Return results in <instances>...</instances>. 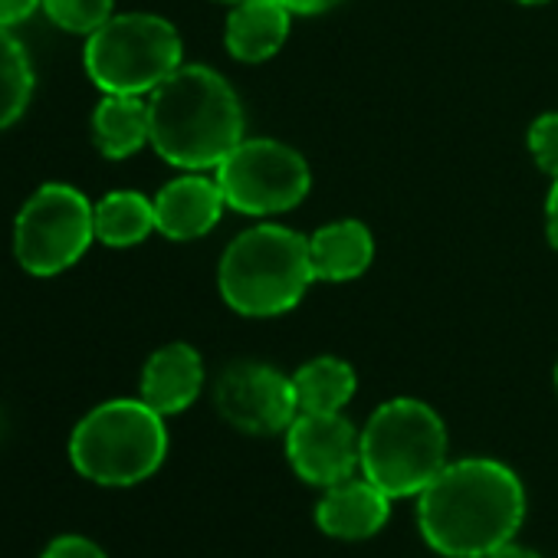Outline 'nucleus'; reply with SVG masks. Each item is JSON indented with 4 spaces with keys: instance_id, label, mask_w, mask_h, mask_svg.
<instances>
[{
    "instance_id": "nucleus-20",
    "label": "nucleus",
    "mask_w": 558,
    "mask_h": 558,
    "mask_svg": "<svg viewBox=\"0 0 558 558\" xmlns=\"http://www.w3.org/2000/svg\"><path fill=\"white\" fill-rule=\"evenodd\" d=\"M116 0H44V14L66 34L89 37L112 17Z\"/></svg>"
},
{
    "instance_id": "nucleus-1",
    "label": "nucleus",
    "mask_w": 558,
    "mask_h": 558,
    "mask_svg": "<svg viewBox=\"0 0 558 558\" xmlns=\"http://www.w3.org/2000/svg\"><path fill=\"white\" fill-rule=\"evenodd\" d=\"M522 519V480L512 466L489 457L447 463L417 493V529L447 558H486L515 538Z\"/></svg>"
},
{
    "instance_id": "nucleus-10",
    "label": "nucleus",
    "mask_w": 558,
    "mask_h": 558,
    "mask_svg": "<svg viewBox=\"0 0 558 558\" xmlns=\"http://www.w3.org/2000/svg\"><path fill=\"white\" fill-rule=\"evenodd\" d=\"M283 437L290 466L300 480L313 486L329 489L342 480H352L355 470H362V434L342 411H300Z\"/></svg>"
},
{
    "instance_id": "nucleus-11",
    "label": "nucleus",
    "mask_w": 558,
    "mask_h": 558,
    "mask_svg": "<svg viewBox=\"0 0 558 558\" xmlns=\"http://www.w3.org/2000/svg\"><path fill=\"white\" fill-rule=\"evenodd\" d=\"M223 207L227 201L217 178H207L204 171H187L155 194V227L174 243L201 240L220 223Z\"/></svg>"
},
{
    "instance_id": "nucleus-4",
    "label": "nucleus",
    "mask_w": 558,
    "mask_h": 558,
    "mask_svg": "<svg viewBox=\"0 0 558 558\" xmlns=\"http://www.w3.org/2000/svg\"><path fill=\"white\" fill-rule=\"evenodd\" d=\"M165 457V417L142 398H116L93 408L70 437L76 473L99 486H135L158 473Z\"/></svg>"
},
{
    "instance_id": "nucleus-23",
    "label": "nucleus",
    "mask_w": 558,
    "mask_h": 558,
    "mask_svg": "<svg viewBox=\"0 0 558 558\" xmlns=\"http://www.w3.org/2000/svg\"><path fill=\"white\" fill-rule=\"evenodd\" d=\"M44 0H0V27H17L24 24Z\"/></svg>"
},
{
    "instance_id": "nucleus-2",
    "label": "nucleus",
    "mask_w": 558,
    "mask_h": 558,
    "mask_svg": "<svg viewBox=\"0 0 558 558\" xmlns=\"http://www.w3.org/2000/svg\"><path fill=\"white\" fill-rule=\"evenodd\" d=\"M151 148L181 171L217 168L243 142V106L210 66L181 63L148 96Z\"/></svg>"
},
{
    "instance_id": "nucleus-12",
    "label": "nucleus",
    "mask_w": 558,
    "mask_h": 558,
    "mask_svg": "<svg viewBox=\"0 0 558 558\" xmlns=\"http://www.w3.org/2000/svg\"><path fill=\"white\" fill-rule=\"evenodd\" d=\"M391 515V496L372 480H342L326 489L316 506V525L342 542H362L385 529Z\"/></svg>"
},
{
    "instance_id": "nucleus-14",
    "label": "nucleus",
    "mask_w": 558,
    "mask_h": 558,
    "mask_svg": "<svg viewBox=\"0 0 558 558\" xmlns=\"http://www.w3.org/2000/svg\"><path fill=\"white\" fill-rule=\"evenodd\" d=\"M290 24L293 14L283 0H243L227 17L223 47L240 63H266L287 47Z\"/></svg>"
},
{
    "instance_id": "nucleus-3",
    "label": "nucleus",
    "mask_w": 558,
    "mask_h": 558,
    "mask_svg": "<svg viewBox=\"0 0 558 558\" xmlns=\"http://www.w3.org/2000/svg\"><path fill=\"white\" fill-rule=\"evenodd\" d=\"M316 283L310 236L283 223H256L233 236L217 266L223 303L246 319L293 313Z\"/></svg>"
},
{
    "instance_id": "nucleus-5",
    "label": "nucleus",
    "mask_w": 558,
    "mask_h": 558,
    "mask_svg": "<svg viewBox=\"0 0 558 558\" xmlns=\"http://www.w3.org/2000/svg\"><path fill=\"white\" fill-rule=\"evenodd\" d=\"M447 424L417 398L385 401L362 430V476L391 499L417 496L447 466Z\"/></svg>"
},
{
    "instance_id": "nucleus-16",
    "label": "nucleus",
    "mask_w": 558,
    "mask_h": 558,
    "mask_svg": "<svg viewBox=\"0 0 558 558\" xmlns=\"http://www.w3.org/2000/svg\"><path fill=\"white\" fill-rule=\"evenodd\" d=\"M93 142L109 161H122L142 151L151 142L148 102L142 96L106 93V99L93 112Z\"/></svg>"
},
{
    "instance_id": "nucleus-21",
    "label": "nucleus",
    "mask_w": 558,
    "mask_h": 558,
    "mask_svg": "<svg viewBox=\"0 0 558 558\" xmlns=\"http://www.w3.org/2000/svg\"><path fill=\"white\" fill-rule=\"evenodd\" d=\"M529 151L535 158V165L555 181L558 178V112H542L532 125H529Z\"/></svg>"
},
{
    "instance_id": "nucleus-17",
    "label": "nucleus",
    "mask_w": 558,
    "mask_h": 558,
    "mask_svg": "<svg viewBox=\"0 0 558 558\" xmlns=\"http://www.w3.org/2000/svg\"><path fill=\"white\" fill-rule=\"evenodd\" d=\"M293 385H296L300 411L336 414L355 398L359 378L349 362H342L336 355H319L296 368Z\"/></svg>"
},
{
    "instance_id": "nucleus-19",
    "label": "nucleus",
    "mask_w": 558,
    "mask_h": 558,
    "mask_svg": "<svg viewBox=\"0 0 558 558\" xmlns=\"http://www.w3.org/2000/svg\"><path fill=\"white\" fill-rule=\"evenodd\" d=\"M34 99V66L24 44L0 27V132L11 129Z\"/></svg>"
},
{
    "instance_id": "nucleus-6",
    "label": "nucleus",
    "mask_w": 558,
    "mask_h": 558,
    "mask_svg": "<svg viewBox=\"0 0 558 558\" xmlns=\"http://www.w3.org/2000/svg\"><path fill=\"white\" fill-rule=\"evenodd\" d=\"M181 34L158 14H112L83 50L89 80L116 96H151L181 66Z\"/></svg>"
},
{
    "instance_id": "nucleus-7",
    "label": "nucleus",
    "mask_w": 558,
    "mask_h": 558,
    "mask_svg": "<svg viewBox=\"0 0 558 558\" xmlns=\"http://www.w3.org/2000/svg\"><path fill=\"white\" fill-rule=\"evenodd\" d=\"M96 240V207L73 184L37 187L14 220V256L31 276H57Z\"/></svg>"
},
{
    "instance_id": "nucleus-13",
    "label": "nucleus",
    "mask_w": 558,
    "mask_h": 558,
    "mask_svg": "<svg viewBox=\"0 0 558 558\" xmlns=\"http://www.w3.org/2000/svg\"><path fill=\"white\" fill-rule=\"evenodd\" d=\"M204 388V362L194 345L187 342H171L161 345L142 368V385L138 398L155 408L161 417L187 411Z\"/></svg>"
},
{
    "instance_id": "nucleus-27",
    "label": "nucleus",
    "mask_w": 558,
    "mask_h": 558,
    "mask_svg": "<svg viewBox=\"0 0 558 558\" xmlns=\"http://www.w3.org/2000/svg\"><path fill=\"white\" fill-rule=\"evenodd\" d=\"M515 4H525V8H542V4H551V0H515Z\"/></svg>"
},
{
    "instance_id": "nucleus-8",
    "label": "nucleus",
    "mask_w": 558,
    "mask_h": 558,
    "mask_svg": "<svg viewBox=\"0 0 558 558\" xmlns=\"http://www.w3.org/2000/svg\"><path fill=\"white\" fill-rule=\"evenodd\" d=\"M214 178L230 210L246 217H272L300 207L313 187L306 158L279 138H243Z\"/></svg>"
},
{
    "instance_id": "nucleus-15",
    "label": "nucleus",
    "mask_w": 558,
    "mask_h": 558,
    "mask_svg": "<svg viewBox=\"0 0 558 558\" xmlns=\"http://www.w3.org/2000/svg\"><path fill=\"white\" fill-rule=\"evenodd\" d=\"M310 256L316 279L323 283H349L372 269L375 263V233L355 217L332 220L310 236Z\"/></svg>"
},
{
    "instance_id": "nucleus-25",
    "label": "nucleus",
    "mask_w": 558,
    "mask_h": 558,
    "mask_svg": "<svg viewBox=\"0 0 558 558\" xmlns=\"http://www.w3.org/2000/svg\"><path fill=\"white\" fill-rule=\"evenodd\" d=\"M545 236L558 250V178L551 181V191L545 197Z\"/></svg>"
},
{
    "instance_id": "nucleus-28",
    "label": "nucleus",
    "mask_w": 558,
    "mask_h": 558,
    "mask_svg": "<svg viewBox=\"0 0 558 558\" xmlns=\"http://www.w3.org/2000/svg\"><path fill=\"white\" fill-rule=\"evenodd\" d=\"M217 4H243V0H217Z\"/></svg>"
},
{
    "instance_id": "nucleus-24",
    "label": "nucleus",
    "mask_w": 558,
    "mask_h": 558,
    "mask_svg": "<svg viewBox=\"0 0 558 558\" xmlns=\"http://www.w3.org/2000/svg\"><path fill=\"white\" fill-rule=\"evenodd\" d=\"M283 4L290 8L293 17H316V14H326V11L339 8L342 0H283Z\"/></svg>"
},
{
    "instance_id": "nucleus-26",
    "label": "nucleus",
    "mask_w": 558,
    "mask_h": 558,
    "mask_svg": "<svg viewBox=\"0 0 558 558\" xmlns=\"http://www.w3.org/2000/svg\"><path fill=\"white\" fill-rule=\"evenodd\" d=\"M486 558H542V555H538V551H532V548H525V545L506 542V545H499L496 551H489Z\"/></svg>"
},
{
    "instance_id": "nucleus-22",
    "label": "nucleus",
    "mask_w": 558,
    "mask_h": 558,
    "mask_svg": "<svg viewBox=\"0 0 558 558\" xmlns=\"http://www.w3.org/2000/svg\"><path fill=\"white\" fill-rule=\"evenodd\" d=\"M40 558H109V555L86 535H60L44 548Z\"/></svg>"
},
{
    "instance_id": "nucleus-18",
    "label": "nucleus",
    "mask_w": 558,
    "mask_h": 558,
    "mask_svg": "<svg viewBox=\"0 0 558 558\" xmlns=\"http://www.w3.org/2000/svg\"><path fill=\"white\" fill-rule=\"evenodd\" d=\"M155 227V201L138 191H112L96 204V240L106 246H138Z\"/></svg>"
},
{
    "instance_id": "nucleus-9",
    "label": "nucleus",
    "mask_w": 558,
    "mask_h": 558,
    "mask_svg": "<svg viewBox=\"0 0 558 558\" xmlns=\"http://www.w3.org/2000/svg\"><path fill=\"white\" fill-rule=\"evenodd\" d=\"M214 408L230 427L253 437H269L287 434L300 414V398L293 378L279 368L263 362H236L220 372L214 385Z\"/></svg>"
},
{
    "instance_id": "nucleus-29",
    "label": "nucleus",
    "mask_w": 558,
    "mask_h": 558,
    "mask_svg": "<svg viewBox=\"0 0 558 558\" xmlns=\"http://www.w3.org/2000/svg\"><path fill=\"white\" fill-rule=\"evenodd\" d=\"M555 391H558V362H555Z\"/></svg>"
}]
</instances>
